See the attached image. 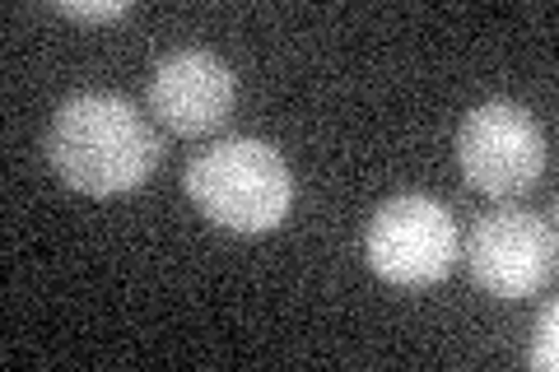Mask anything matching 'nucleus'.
<instances>
[{
    "instance_id": "nucleus-8",
    "label": "nucleus",
    "mask_w": 559,
    "mask_h": 372,
    "mask_svg": "<svg viewBox=\"0 0 559 372\" xmlns=\"http://www.w3.org/2000/svg\"><path fill=\"white\" fill-rule=\"evenodd\" d=\"M57 10H61V14H70V20H84V24H98V20H121V14H131L127 0H112V5H70V0H61Z\"/></svg>"
},
{
    "instance_id": "nucleus-2",
    "label": "nucleus",
    "mask_w": 559,
    "mask_h": 372,
    "mask_svg": "<svg viewBox=\"0 0 559 372\" xmlns=\"http://www.w3.org/2000/svg\"><path fill=\"white\" fill-rule=\"evenodd\" d=\"M182 187L210 224L242 238L280 228L294 205V177L285 154L266 145V140H248V135L219 140V145L197 154L187 164Z\"/></svg>"
},
{
    "instance_id": "nucleus-7",
    "label": "nucleus",
    "mask_w": 559,
    "mask_h": 372,
    "mask_svg": "<svg viewBox=\"0 0 559 372\" xmlns=\"http://www.w3.org/2000/svg\"><path fill=\"white\" fill-rule=\"evenodd\" d=\"M555 322H559V308L546 303L536 316V335H532V353H527V363L540 368V372H550L559 359H555Z\"/></svg>"
},
{
    "instance_id": "nucleus-5",
    "label": "nucleus",
    "mask_w": 559,
    "mask_h": 372,
    "mask_svg": "<svg viewBox=\"0 0 559 372\" xmlns=\"http://www.w3.org/2000/svg\"><path fill=\"white\" fill-rule=\"evenodd\" d=\"M466 271L495 298H532L555 275V228L546 215L522 205L489 209L471 224L466 238Z\"/></svg>"
},
{
    "instance_id": "nucleus-4",
    "label": "nucleus",
    "mask_w": 559,
    "mask_h": 372,
    "mask_svg": "<svg viewBox=\"0 0 559 372\" xmlns=\"http://www.w3.org/2000/svg\"><path fill=\"white\" fill-rule=\"evenodd\" d=\"M457 168L480 196L513 201L527 196L546 172V135L536 117L518 103L489 98L471 108L457 131Z\"/></svg>"
},
{
    "instance_id": "nucleus-1",
    "label": "nucleus",
    "mask_w": 559,
    "mask_h": 372,
    "mask_svg": "<svg viewBox=\"0 0 559 372\" xmlns=\"http://www.w3.org/2000/svg\"><path fill=\"white\" fill-rule=\"evenodd\" d=\"M47 164L80 196H127L159 168V135L121 94H75L47 127Z\"/></svg>"
},
{
    "instance_id": "nucleus-6",
    "label": "nucleus",
    "mask_w": 559,
    "mask_h": 372,
    "mask_svg": "<svg viewBox=\"0 0 559 372\" xmlns=\"http://www.w3.org/2000/svg\"><path fill=\"white\" fill-rule=\"evenodd\" d=\"M234 98H238L234 70L205 47L173 51L150 75V112L159 117L173 135L219 131L234 112Z\"/></svg>"
},
{
    "instance_id": "nucleus-3",
    "label": "nucleus",
    "mask_w": 559,
    "mask_h": 372,
    "mask_svg": "<svg viewBox=\"0 0 559 372\" xmlns=\"http://www.w3.org/2000/svg\"><path fill=\"white\" fill-rule=\"evenodd\" d=\"M457 219L433 196H392L369 219V238H364V256H369L373 275L396 289L439 285L457 265Z\"/></svg>"
}]
</instances>
